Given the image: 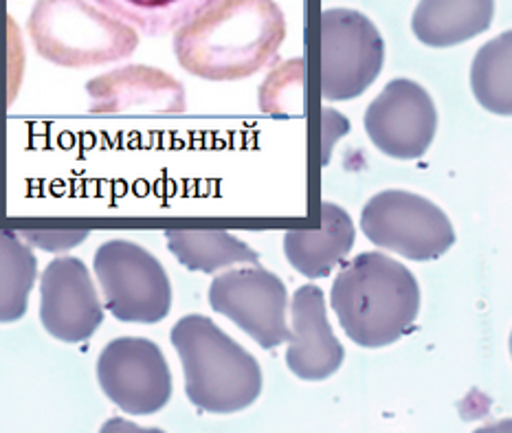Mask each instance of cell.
<instances>
[{
	"label": "cell",
	"mask_w": 512,
	"mask_h": 433,
	"mask_svg": "<svg viewBox=\"0 0 512 433\" xmlns=\"http://www.w3.org/2000/svg\"><path fill=\"white\" fill-rule=\"evenodd\" d=\"M93 271L117 321L159 324L170 315V277L148 249L128 240H108L95 251Z\"/></svg>",
	"instance_id": "cell-5"
},
{
	"label": "cell",
	"mask_w": 512,
	"mask_h": 433,
	"mask_svg": "<svg viewBox=\"0 0 512 433\" xmlns=\"http://www.w3.org/2000/svg\"><path fill=\"white\" fill-rule=\"evenodd\" d=\"M438 130L431 95L411 80H392L365 113V132L392 159H420Z\"/></svg>",
	"instance_id": "cell-10"
},
{
	"label": "cell",
	"mask_w": 512,
	"mask_h": 433,
	"mask_svg": "<svg viewBox=\"0 0 512 433\" xmlns=\"http://www.w3.org/2000/svg\"><path fill=\"white\" fill-rule=\"evenodd\" d=\"M293 339L288 341L286 365L304 381H324L343 363V346L326 315L324 291L315 284L297 288L293 304Z\"/></svg>",
	"instance_id": "cell-12"
},
{
	"label": "cell",
	"mask_w": 512,
	"mask_h": 433,
	"mask_svg": "<svg viewBox=\"0 0 512 433\" xmlns=\"http://www.w3.org/2000/svg\"><path fill=\"white\" fill-rule=\"evenodd\" d=\"M286 22L275 0H216L176 31V60L196 77L233 82L266 69Z\"/></svg>",
	"instance_id": "cell-1"
},
{
	"label": "cell",
	"mask_w": 512,
	"mask_h": 433,
	"mask_svg": "<svg viewBox=\"0 0 512 433\" xmlns=\"http://www.w3.org/2000/svg\"><path fill=\"white\" fill-rule=\"evenodd\" d=\"M40 321L53 339L88 341L104 324L102 299L80 258H55L40 277Z\"/></svg>",
	"instance_id": "cell-11"
},
{
	"label": "cell",
	"mask_w": 512,
	"mask_h": 433,
	"mask_svg": "<svg viewBox=\"0 0 512 433\" xmlns=\"http://www.w3.org/2000/svg\"><path fill=\"white\" fill-rule=\"evenodd\" d=\"M471 88L488 113L512 117V31L477 51L471 66Z\"/></svg>",
	"instance_id": "cell-17"
},
{
	"label": "cell",
	"mask_w": 512,
	"mask_h": 433,
	"mask_svg": "<svg viewBox=\"0 0 512 433\" xmlns=\"http://www.w3.org/2000/svg\"><path fill=\"white\" fill-rule=\"evenodd\" d=\"M510 354H512V335H510Z\"/></svg>",
	"instance_id": "cell-20"
},
{
	"label": "cell",
	"mask_w": 512,
	"mask_h": 433,
	"mask_svg": "<svg viewBox=\"0 0 512 433\" xmlns=\"http://www.w3.org/2000/svg\"><path fill=\"white\" fill-rule=\"evenodd\" d=\"M209 306L231 319L264 350L293 339V328L286 324V286L260 264L218 275L209 286Z\"/></svg>",
	"instance_id": "cell-8"
},
{
	"label": "cell",
	"mask_w": 512,
	"mask_h": 433,
	"mask_svg": "<svg viewBox=\"0 0 512 433\" xmlns=\"http://www.w3.org/2000/svg\"><path fill=\"white\" fill-rule=\"evenodd\" d=\"M330 304L345 335L361 348H385L414 328L420 288L405 264L385 253L356 255L332 284Z\"/></svg>",
	"instance_id": "cell-2"
},
{
	"label": "cell",
	"mask_w": 512,
	"mask_h": 433,
	"mask_svg": "<svg viewBox=\"0 0 512 433\" xmlns=\"http://www.w3.org/2000/svg\"><path fill=\"white\" fill-rule=\"evenodd\" d=\"M354 222L335 203H321V227L315 231H288L284 253L297 273L308 280L330 275V271L354 247Z\"/></svg>",
	"instance_id": "cell-13"
},
{
	"label": "cell",
	"mask_w": 512,
	"mask_h": 433,
	"mask_svg": "<svg viewBox=\"0 0 512 433\" xmlns=\"http://www.w3.org/2000/svg\"><path fill=\"white\" fill-rule=\"evenodd\" d=\"M493 14L495 0H420L411 29L427 47L447 49L484 33Z\"/></svg>",
	"instance_id": "cell-15"
},
{
	"label": "cell",
	"mask_w": 512,
	"mask_h": 433,
	"mask_svg": "<svg viewBox=\"0 0 512 433\" xmlns=\"http://www.w3.org/2000/svg\"><path fill=\"white\" fill-rule=\"evenodd\" d=\"M168 249L189 271L216 273L231 264H258L260 255L229 231H168Z\"/></svg>",
	"instance_id": "cell-16"
},
{
	"label": "cell",
	"mask_w": 512,
	"mask_h": 433,
	"mask_svg": "<svg viewBox=\"0 0 512 433\" xmlns=\"http://www.w3.org/2000/svg\"><path fill=\"white\" fill-rule=\"evenodd\" d=\"M38 273L36 255L9 231L3 233V321H16L27 310V297Z\"/></svg>",
	"instance_id": "cell-19"
},
{
	"label": "cell",
	"mask_w": 512,
	"mask_h": 433,
	"mask_svg": "<svg viewBox=\"0 0 512 433\" xmlns=\"http://www.w3.org/2000/svg\"><path fill=\"white\" fill-rule=\"evenodd\" d=\"M91 3L148 36H165L181 29L187 20L216 0H91Z\"/></svg>",
	"instance_id": "cell-18"
},
{
	"label": "cell",
	"mask_w": 512,
	"mask_h": 433,
	"mask_svg": "<svg viewBox=\"0 0 512 433\" xmlns=\"http://www.w3.org/2000/svg\"><path fill=\"white\" fill-rule=\"evenodd\" d=\"M319 36L321 97L345 102L363 95L385 62V42L374 22L354 9H326Z\"/></svg>",
	"instance_id": "cell-6"
},
{
	"label": "cell",
	"mask_w": 512,
	"mask_h": 433,
	"mask_svg": "<svg viewBox=\"0 0 512 433\" xmlns=\"http://www.w3.org/2000/svg\"><path fill=\"white\" fill-rule=\"evenodd\" d=\"M189 403L209 414H233L262 394V370L249 350L203 315H187L172 328Z\"/></svg>",
	"instance_id": "cell-3"
},
{
	"label": "cell",
	"mask_w": 512,
	"mask_h": 433,
	"mask_svg": "<svg viewBox=\"0 0 512 433\" xmlns=\"http://www.w3.org/2000/svg\"><path fill=\"white\" fill-rule=\"evenodd\" d=\"M29 33L42 58L71 69L128 58L139 42L128 22L91 0H40Z\"/></svg>",
	"instance_id": "cell-4"
},
{
	"label": "cell",
	"mask_w": 512,
	"mask_h": 433,
	"mask_svg": "<svg viewBox=\"0 0 512 433\" xmlns=\"http://www.w3.org/2000/svg\"><path fill=\"white\" fill-rule=\"evenodd\" d=\"M361 229L376 247L414 262L436 260L455 242L451 220L436 203L400 190L372 196L361 212Z\"/></svg>",
	"instance_id": "cell-7"
},
{
	"label": "cell",
	"mask_w": 512,
	"mask_h": 433,
	"mask_svg": "<svg viewBox=\"0 0 512 433\" xmlns=\"http://www.w3.org/2000/svg\"><path fill=\"white\" fill-rule=\"evenodd\" d=\"M88 93L93 97V110L102 113H121L135 106H146L148 110H157V106L183 110L185 106L181 84L148 66H128L106 77H97L88 84Z\"/></svg>",
	"instance_id": "cell-14"
},
{
	"label": "cell",
	"mask_w": 512,
	"mask_h": 433,
	"mask_svg": "<svg viewBox=\"0 0 512 433\" xmlns=\"http://www.w3.org/2000/svg\"><path fill=\"white\" fill-rule=\"evenodd\" d=\"M97 381L119 409L157 414L172 398V372L157 343L141 337L110 341L97 359Z\"/></svg>",
	"instance_id": "cell-9"
}]
</instances>
